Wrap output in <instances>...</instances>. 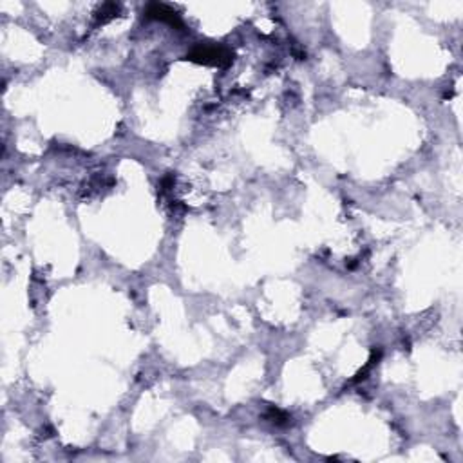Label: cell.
<instances>
[{"instance_id": "cell-2", "label": "cell", "mask_w": 463, "mask_h": 463, "mask_svg": "<svg viewBox=\"0 0 463 463\" xmlns=\"http://www.w3.org/2000/svg\"><path fill=\"white\" fill-rule=\"evenodd\" d=\"M143 15L152 20H161V22H167L174 27H183L181 17L178 15V11L167 4H161V2H151L147 4Z\"/></svg>"}, {"instance_id": "cell-1", "label": "cell", "mask_w": 463, "mask_h": 463, "mask_svg": "<svg viewBox=\"0 0 463 463\" xmlns=\"http://www.w3.org/2000/svg\"><path fill=\"white\" fill-rule=\"evenodd\" d=\"M188 60L197 63H206V66L228 67L234 60V54L221 45H197L196 50L188 53Z\"/></svg>"}, {"instance_id": "cell-3", "label": "cell", "mask_w": 463, "mask_h": 463, "mask_svg": "<svg viewBox=\"0 0 463 463\" xmlns=\"http://www.w3.org/2000/svg\"><path fill=\"white\" fill-rule=\"evenodd\" d=\"M118 13H120V4H116V2H105V4H102V8L96 11V24H107L109 20L118 17Z\"/></svg>"}]
</instances>
